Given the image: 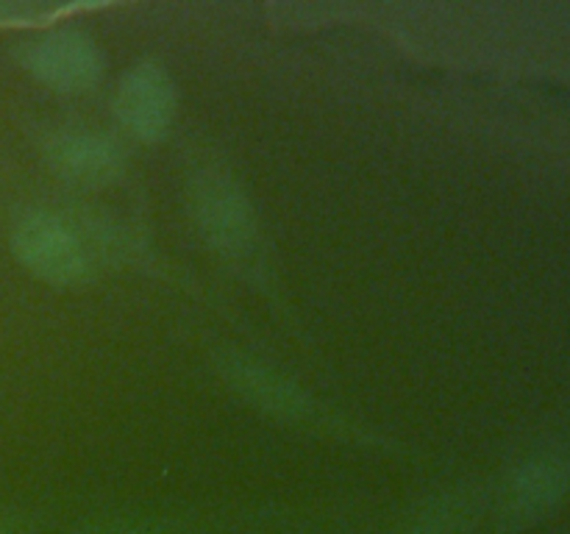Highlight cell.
Wrapping results in <instances>:
<instances>
[{
  "label": "cell",
  "instance_id": "cell-2",
  "mask_svg": "<svg viewBox=\"0 0 570 534\" xmlns=\"http://www.w3.org/2000/svg\"><path fill=\"white\" fill-rule=\"evenodd\" d=\"M176 92L167 72L156 65H137L117 87L115 111L139 139H159L170 128Z\"/></svg>",
  "mask_w": 570,
  "mask_h": 534
},
{
  "label": "cell",
  "instance_id": "cell-4",
  "mask_svg": "<svg viewBox=\"0 0 570 534\" xmlns=\"http://www.w3.org/2000/svg\"><path fill=\"white\" fill-rule=\"evenodd\" d=\"M195 217L206 237L220 250L248 248L254 237V217L243 192L228 178L209 176L195 189Z\"/></svg>",
  "mask_w": 570,
  "mask_h": 534
},
{
  "label": "cell",
  "instance_id": "cell-8",
  "mask_svg": "<svg viewBox=\"0 0 570 534\" xmlns=\"http://www.w3.org/2000/svg\"><path fill=\"white\" fill-rule=\"evenodd\" d=\"M78 534H173V528L165 526V523L115 521V523H100V526L81 528Z\"/></svg>",
  "mask_w": 570,
  "mask_h": 534
},
{
  "label": "cell",
  "instance_id": "cell-3",
  "mask_svg": "<svg viewBox=\"0 0 570 534\" xmlns=\"http://www.w3.org/2000/svg\"><path fill=\"white\" fill-rule=\"evenodd\" d=\"M28 70L48 87L61 92H78L98 81L100 56L87 37L72 31L50 33L39 39L22 56Z\"/></svg>",
  "mask_w": 570,
  "mask_h": 534
},
{
  "label": "cell",
  "instance_id": "cell-1",
  "mask_svg": "<svg viewBox=\"0 0 570 534\" xmlns=\"http://www.w3.org/2000/svg\"><path fill=\"white\" fill-rule=\"evenodd\" d=\"M11 250L22 267L50 284H81L89 276L83 245L65 220L50 211H26L11 228Z\"/></svg>",
  "mask_w": 570,
  "mask_h": 534
},
{
  "label": "cell",
  "instance_id": "cell-9",
  "mask_svg": "<svg viewBox=\"0 0 570 534\" xmlns=\"http://www.w3.org/2000/svg\"><path fill=\"white\" fill-rule=\"evenodd\" d=\"M20 528V517H14L11 512H0V534H14Z\"/></svg>",
  "mask_w": 570,
  "mask_h": 534
},
{
  "label": "cell",
  "instance_id": "cell-6",
  "mask_svg": "<svg viewBox=\"0 0 570 534\" xmlns=\"http://www.w3.org/2000/svg\"><path fill=\"white\" fill-rule=\"evenodd\" d=\"M232 378L248 398L267 406V409H276L282 415H295L298 409H304V398L289 384H284L278 376H271L267 370H259L256 365L237 362L232 370Z\"/></svg>",
  "mask_w": 570,
  "mask_h": 534
},
{
  "label": "cell",
  "instance_id": "cell-7",
  "mask_svg": "<svg viewBox=\"0 0 570 534\" xmlns=\"http://www.w3.org/2000/svg\"><path fill=\"white\" fill-rule=\"evenodd\" d=\"M81 6H48V3H28V0H0V26H39L56 17H65Z\"/></svg>",
  "mask_w": 570,
  "mask_h": 534
},
{
  "label": "cell",
  "instance_id": "cell-5",
  "mask_svg": "<svg viewBox=\"0 0 570 534\" xmlns=\"http://www.w3.org/2000/svg\"><path fill=\"white\" fill-rule=\"evenodd\" d=\"M48 161L76 184H109L122 172V150L98 134H61L48 142Z\"/></svg>",
  "mask_w": 570,
  "mask_h": 534
}]
</instances>
